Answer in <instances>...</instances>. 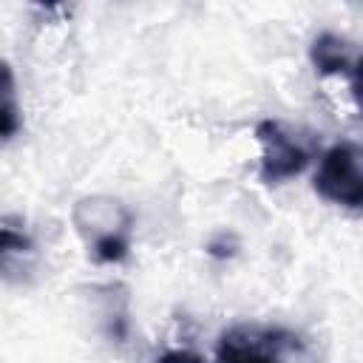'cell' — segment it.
<instances>
[{"mask_svg": "<svg viewBox=\"0 0 363 363\" xmlns=\"http://www.w3.org/2000/svg\"><path fill=\"white\" fill-rule=\"evenodd\" d=\"M315 190L332 204L360 210L363 207V173H360V147L354 142L332 145L315 173Z\"/></svg>", "mask_w": 363, "mask_h": 363, "instance_id": "2", "label": "cell"}, {"mask_svg": "<svg viewBox=\"0 0 363 363\" xmlns=\"http://www.w3.org/2000/svg\"><path fill=\"white\" fill-rule=\"evenodd\" d=\"M37 247L28 235L0 227V281L28 284L37 275Z\"/></svg>", "mask_w": 363, "mask_h": 363, "instance_id": "6", "label": "cell"}, {"mask_svg": "<svg viewBox=\"0 0 363 363\" xmlns=\"http://www.w3.org/2000/svg\"><path fill=\"white\" fill-rule=\"evenodd\" d=\"M255 136L261 142V182L278 184L284 179L298 176L309 164V153L286 133V128L275 119H264L255 128Z\"/></svg>", "mask_w": 363, "mask_h": 363, "instance_id": "3", "label": "cell"}, {"mask_svg": "<svg viewBox=\"0 0 363 363\" xmlns=\"http://www.w3.org/2000/svg\"><path fill=\"white\" fill-rule=\"evenodd\" d=\"M309 60L315 65L318 74H329V77H349L352 79V94L357 96V85H360V54L357 45L340 34L323 31L312 40L309 45Z\"/></svg>", "mask_w": 363, "mask_h": 363, "instance_id": "5", "label": "cell"}, {"mask_svg": "<svg viewBox=\"0 0 363 363\" xmlns=\"http://www.w3.org/2000/svg\"><path fill=\"white\" fill-rule=\"evenodd\" d=\"M20 130V102L14 71L6 60H0V139L14 136Z\"/></svg>", "mask_w": 363, "mask_h": 363, "instance_id": "7", "label": "cell"}, {"mask_svg": "<svg viewBox=\"0 0 363 363\" xmlns=\"http://www.w3.org/2000/svg\"><path fill=\"white\" fill-rule=\"evenodd\" d=\"M71 221L77 235L99 264H116L128 255L133 216L119 199L82 196L71 210Z\"/></svg>", "mask_w": 363, "mask_h": 363, "instance_id": "1", "label": "cell"}, {"mask_svg": "<svg viewBox=\"0 0 363 363\" xmlns=\"http://www.w3.org/2000/svg\"><path fill=\"white\" fill-rule=\"evenodd\" d=\"M292 346L289 335L261 326H233L218 340V363H281V352Z\"/></svg>", "mask_w": 363, "mask_h": 363, "instance_id": "4", "label": "cell"}, {"mask_svg": "<svg viewBox=\"0 0 363 363\" xmlns=\"http://www.w3.org/2000/svg\"><path fill=\"white\" fill-rule=\"evenodd\" d=\"M156 363H207L201 354L196 352H187V349H173V352H164Z\"/></svg>", "mask_w": 363, "mask_h": 363, "instance_id": "8", "label": "cell"}]
</instances>
